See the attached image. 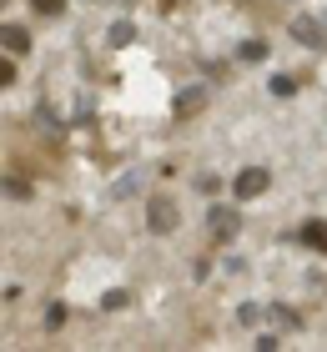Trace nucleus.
Wrapping results in <instances>:
<instances>
[{
	"instance_id": "nucleus-15",
	"label": "nucleus",
	"mask_w": 327,
	"mask_h": 352,
	"mask_svg": "<svg viewBox=\"0 0 327 352\" xmlns=\"http://www.w3.org/2000/svg\"><path fill=\"white\" fill-rule=\"evenodd\" d=\"M30 6H36L41 15H61V10H65V0H30Z\"/></svg>"
},
{
	"instance_id": "nucleus-11",
	"label": "nucleus",
	"mask_w": 327,
	"mask_h": 352,
	"mask_svg": "<svg viewBox=\"0 0 327 352\" xmlns=\"http://www.w3.org/2000/svg\"><path fill=\"white\" fill-rule=\"evenodd\" d=\"M242 60H267V41H242Z\"/></svg>"
},
{
	"instance_id": "nucleus-7",
	"label": "nucleus",
	"mask_w": 327,
	"mask_h": 352,
	"mask_svg": "<svg viewBox=\"0 0 327 352\" xmlns=\"http://www.w3.org/2000/svg\"><path fill=\"white\" fill-rule=\"evenodd\" d=\"M0 36H6V56H25V51H30V36H25L21 25H6Z\"/></svg>"
},
{
	"instance_id": "nucleus-5",
	"label": "nucleus",
	"mask_w": 327,
	"mask_h": 352,
	"mask_svg": "<svg viewBox=\"0 0 327 352\" xmlns=\"http://www.w3.org/2000/svg\"><path fill=\"white\" fill-rule=\"evenodd\" d=\"M297 236H302V242L313 247V252H327V221H322V217L302 221V227H297Z\"/></svg>"
},
{
	"instance_id": "nucleus-8",
	"label": "nucleus",
	"mask_w": 327,
	"mask_h": 352,
	"mask_svg": "<svg viewBox=\"0 0 327 352\" xmlns=\"http://www.w3.org/2000/svg\"><path fill=\"white\" fill-rule=\"evenodd\" d=\"M267 317H272V322L282 327V332H297V327H302V317L292 312V307H282V302H277V307H267Z\"/></svg>"
},
{
	"instance_id": "nucleus-6",
	"label": "nucleus",
	"mask_w": 327,
	"mask_h": 352,
	"mask_svg": "<svg viewBox=\"0 0 327 352\" xmlns=\"http://www.w3.org/2000/svg\"><path fill=\"white\" fill-rule=\"evenodd\" d=\"M207 221H211V227H217L222 236H232V232H237V212H232V206H211Z\"/></svg>"
},
{
	"instance_id": "nucleus-16",
	"label": "nucleus",
	"mask_w": 327,
	"mask_h": 352,
	"mask_svg": "<svg viewBox=\"0 0 327 352\" xmlns=\"http://www.w3.org/2000/svg\"><path fill=\"white\" fill-rule=\"evenodd\" d=\"M65 322V307H61V302H51V307H45V327H61Z\"/></svg>"
},
{
	"instance_id": "nucleus-9",
	"label": "nucleus",
	"mask_w": 327,
	"mask_h": 352,
	"mask_svg": "<svg viewBox=\"0 0 327 352\" xmlns=\"http://www.w3.org/2000/svg\"><path fill=\"white\" fill-rule=\"evenodd\" d=\"M106 41H111V45L121 51V45H131V41H136V25H131V21H116V25L106 30Z\"/></svg>"
},
{
	"instance_id": "nucleus-10",
	"label": "nucleus",
	"mask_w": 327,
	"mask_h": 352,
	"mask_svg": "<svg viewBox=\"0 0 327 352\" xmlns=\"http://www.w3.org/2000/svg\"><path fill=\"white\" fill-rule=\"evenodd\" d=\"M126 302H131V292H126V287H111V292L101 297V307H106V312H121Z\"/></svg>"
},
{
	"instance_id": "nucleus-3",
	"label": "nucleus",
	"mask_w": 327,
	"mask_h": 352,
	"mask_svg": "<svg viewBox=\"0 0 327 352\" xmlns=\"http://www.w3.org/2000/svg\"><path fill=\"white\" fill-rule=\"evenodd\" d=\"M292 36H297L307 51H322L327 45V21H313V15H297V21H292Z\"/></svg>"
},
{
	"instance_id": "nucleus-13",
	"label": "nucleus",
	"mask_w": 327,
	"mask_h": 352,
	"mask_svg": "<svg viewBox=\"0 0 327 352\" xmlns=\"http://www.w3.org/2000/svg\"><path fill=\"white\" fill-rule=\"evenodd\" d=\"M6 197H10V201H25V197H30V186H25V182H15V176H6Z\"/></svg>"
},
{
	"instance_id": "nucleus-14",
	"label": "nucleus",
	"mask_w": 327,
	"mask_h": 352,
	"mask_svg": "<svg viewBox=\"0 0 327 352\" xmlns=\"http://www.w3.org/2000/svg\"><path fill=\"white\" fill-rule=\"evenodd\" d=\"M292 91H297L292 76H272V96H292Z\"/></svg>"
},
{
	"instance_id": "nucleus-2",
	"label": "nucleus",
	"mask_w": 327,
	"mask_h": 352,
	"mask_svg": "<svg viewBox=\"0 0 327 352\" xmlns=\"http://www.w3.org/2000/svg\"><path fill=\"white\" fill-rule=\"evenodd\" d=\"M267 186H272L267 166H247V171H237V182H232V197H237V201H252V197H262Z\"/></svg>"
},
{
	"instance_id": "nucleus-4",
	"label": "nucleus",
	"mask_w": 327,
	"mask_h": 352,
	"mask_svg": "<svg viewBox=\"0 0 327 352\" xmlns=\"http://www.w3.org/2000/svg\"><path fill=\"white\" fill-rule=\"evenodd\" d=\"M202 106H207V86H187V91H176V101H171L176 116H196Z\"/></svg>"
},
{
	"instance_id": "nucleus-1",
	"label": "nucleus",
	"mask_w": 327,
	"mask_h": 352,
	"mask_svg": "<svg viewBox=\"0 0 327 352\" xmlns=\"http://www.w3.org/2000/svg\"><path fill=\"white\" fill-rule=\"evenodd\" d=\"M176 221H182L176 201L171 197H151V206H146V227H151L156 236H167V232H176Z\"/></svg>"
},
{
	"instance_id": "nucleus-12",
	"label": "nucleus",
	"mask_w": 327,
	"mask_h": 352,
	"mask_svg": "<svg viewBox=\"0 0 327 352\" xmlns=\"http://www.w3.org/2000/svg\"><path fill=\"white\" fill-rule=\"evenodd\" d=\"M262 317H267V312H262V307H257V302H247V307H237V322H247V327H257V322H262Z\"/></svg>"
}]
</instances>
